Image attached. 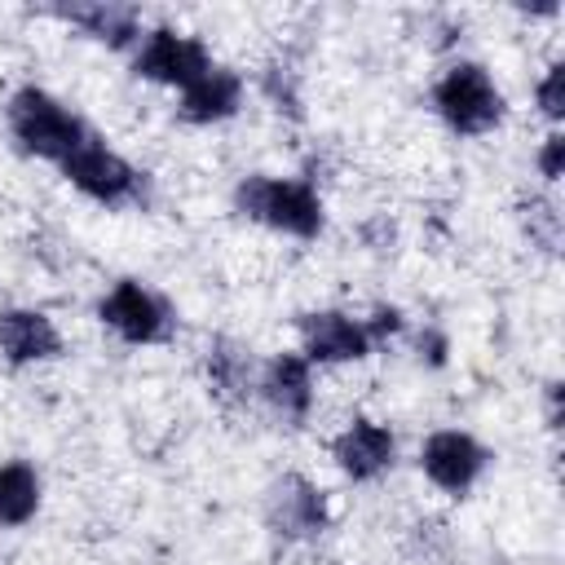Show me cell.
<instances>
[{
	"label": "cell",
	"mask_w": 565,
	"mask_h": 565,
	"mask_svg": "<svg viewBox=\"0 0 565 565\" xmlns=\"http://www.w3.org/2000/svg\"><path fill=\"white\" fill-rule=\"evenodd\" d=\"M238 207L282 234H318L322 225V207H318V194L300 181H269V177H252L243 190H238Z\"/></svg>",
	"instance_id": "cell-1"
},
{
	"label": "cell",
	"mask_w": 565,
	"mask_h": 565,
	"mask_svg": "<svg viewBox=\"0 0 565 565\" xmlns=\"http://www.w3.org/2000/svg\"><path fill=\"white\" fill-rule=\"evenodd\" d=\"M9 119H13V137H18L31 154L66 159L71 150L84 146V128H79V119H71L53 97H44V93H35V88H26V93L13 97Z\"/></svg>",
	"instance_id": "cell-2"
},
{
	"label": "cell",
	"mask_w": 565,
	"mask_h": 565,
	"mask_svg": "<svg viewBox=\"0 0 565 565\" xmlns=\"http://www.w3.org/2000/svg\"><path fill=\"white\" fill-rule=\"evenodd\" d=\"M437 110L459 132H486L499 119L503 102H499V93H494V84L486 79L481 66H455L437 84Z\"/></svg>",
	"instance_id": "cell-3"
},
{
	"label": "cell",
	"mask_w": 565,
	"mask_h": 565,
	"mask_svg": "<svg viewBox=\"0 0 565 565\" xmlns=\"http://www.w3.org/2000/svg\"><path fill=\"white\" fill-rule=\"evenodd\" d=\"M137 71L150 75V79H163V84H181L190 88L194 79H203L212 66H207V53L199 40H185L177 31H154L137 57Z\"/></svg>",
	"instance_id": "cell-4"
},
{
	"label": "cell",
	"mask_w": 565,
	"mask_h": 565,
	"mask_svg": "<svg viewBox=\"0 0 565 565\" xmlns=\"http://www.w3.org/2000/svg\"><path fill=\"white\" fill-rule=\"evenodd\" d=\"M62 168L93 199H124L132 190V168L119 154H110L106 146H93V141H84L79 150H71L62 159Z\"/></svg>",
	"instance_id": "cell-5"
},
{
	"label": "cell",
	"mask_w": 565,
	"mask_h": 565,
	"mask_svg": "<svg viewBox=\"0 0 565 565\" xmlns=\"http://www.w3.org/2000/svg\"><path fill=\"white\" fill-rule=\"evenodd\" d=\"M424 472L441 490H468L481 472V446L468 433H433L424 446Z\"/></svg>",
	"instance_id": "cell-6"
},
{
	"label": "cell",
	"mask_w": 565,
	"mask_h": 565,
	"mask_svg": "<svg viewBox=\"0 0 565 565\" xmlns=\"http://www.w3.org/2000/svg\"><path fill=\"white\" fill-rule=\"evenodd\" d=\"M102 318L132 344H146L163 331V309L150 291H141L137 282H119L106 300H102Z\"/></svg>",
	"instance_id": "cell-7"
},
{
	"label": "cell",
	"mask_w": 565,
	"mask_h": 565,
	"mask_svg": "<svg viewBox=\"0 0 565 565\" xmlns=\"http://www.w3.org/2000/svg\"><path fill=\"white\" fill-rule=\"evenodd\" d=\"M366 327L349 322L344 313H309L305 318V344L313 362H349L366 353Z\"/></svg>",
	"instance_id": "cell-8"
},
{
	"label": "cell",
	"mask_w": 565,
	"mask_h": 565,
	"mask_svg": "<svg viewBox=\"0 0 565 565\" xmlns=\"http://www.w3.org/2000/svg\"><path fill=\"white\" fill-rule=\"evenodd\" d=\"M335 459H340V468H344L349 477H358V481H362V477H375V472L393 459V437H388V428L358 419L349 433H340Z\"/></svg>",
	"instance_id": "cell-9"
},
{
	"label": "cell",
	"mask_w": 565,
	"mask_h": 565,
	"mask_svg": "<svg viewBox=\"0 0 565 565\" xmlns=\"http://www.w3.org/2000/svg\"><path fill=\"white\" fill-rule=\"evenodd\" d=\"M0 349H4L9 362H35V358L57 353V331L44 313L13 309V313L0 318Z\"/></svg>",
	"instance_id": "cell-10"
},
{
	"label": "cell",
	"mask_w": 565,
	"mask_h": 565,
	"mask_svg": "<svg viewBox=\"0 0 565 565\" xmlns=\"http://www.w3.org/2000/svg\"><path fill=\"white\" fill-rule=\"evenodd\" d=\"M265 393H269V402H274L282 415H305V411H309V397H313L309 362L296 358V353L274 358V362H269V375H265Z\"/></svg>",
	"instance_id": "cell-11"
},
{
	"label": "cell",
	"mask_w": 565,
	"mask_h": 565,
	"mask_svg": "<svg viewBox=\"0 0 565 565\" xmlns=\"http://www.w3.org/2000/svg\"><path fill=\"white\" fill-rule=\"evenodd\" d=\"M238 106V79L230 71H207L203 79H194L185 88V119H199V124H212V119H225L230 110Z\"/></svg>",
	"instance_id": "cell-12"
},
{
	"label": "cell",
	"mask_w": 565,
	"mask_h": 565,
	"mask_svg": "<svg viewBox=\"0 0 565 565\" xmlns=\"http://www.w3.org/2000/svg\"><path fill=\"white\" fill-rule=\"evenodd\" d=\"M274 503H278V525H282V530H291V534H313V530H322V499H318L313 486H305V481H282Z\"/></svg>",
	"instance_id": "cell-13"
},
{
	"label": "cell",
	"mask_w": 565,
	"mask_h": 565,
	"mask_svg": "<svg viewBox=\"0 0 565 565\" xmlns=\"http://www.w3.org/2000/svg\"><path fill=\"white\" fill-rule=\"evenodd\" d=\"M40 503V486L35 472L26 463H9L0 468V525H22Z\"/></svg>",
	"instance_id": "cell-14"
},
{
	"label": "cell",
	"mask_w": 565,
	"mask_h": 565,
	"mask_svg": "<svg viewBox=\"0 0 565 565\" xmlns=\"http://www.w3.org/2000/svg\"><path fill=\"white\" fill-rule=\"evenodd\" d=\"M79 22L97 35V40H110V44H124V40H132V9H88V13H79Z\"/></svg>",
	"instance_id": "cell-15"
},
{
	"label": "cell",
	"mask_w": 565,
	"mask_h": 565,
	"mask_svg": "<svg viewBox=\"0 0 565 565\" xmlns=\"http://www.w3.org/2000/svg\"><path fill=\"white\" fill-rule=\"evenodd\" d=\"M561 84H565V66H552L547 79L539 84V106H543L547 115H561V110H565V106H561Z\"/></svg>",
	"instance_id": "cell-16"
},
{
	"label": "cell",
	"mask_w": 565,
	"mask_h": 565,
	"mask_svg": "<svg viewBox=\"0 0 565 565\" xmlns=\"http://www.w3.org/2000/svg\"><path fill=\"white\" fill-rule=\"evenodd\" d=\"M561 150H565V141H561V137H547V146H543V154H539V168H543L547 181L561 177Z\"/></svg>",
	"instance_id": "cell-17"
},
{
	"label": "cell",
	"mask_w": 565,
	"mask_h": 565,
	"mask_svg": "<svg viewBox=\"0 0 565 565\" xmlns=\"http://www.w3.org/2000/svg\"><path fill=\"white\" fill-rule=\"evenodd\" d=\"M371 331H375V335L397 331V313H393V309H380V313H375V322H371Z\"/></svg>",
	"instance_id": "cell-18"
}]
</instances>
